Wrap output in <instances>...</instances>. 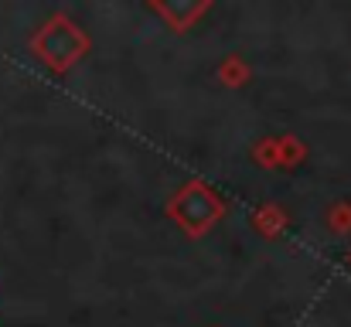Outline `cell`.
Segmentation results:
<instances>
[{"instance_id": "6da1fadb", "label": "cell", "mask_w": 351, "mask_h": 327, "mask_svg": "<svg viewBox=\"0 0 351 327\" xmlns=\"http://www.w3.org/2000/svg\"><path fill=\"white\" fill-rule=\"evenodd\" d=\"M27 48L48 72L65 75L89 55L93 41H89L82 24H75L65 10H55L48 21H41L34 27V34L27 38Z\"/></svg>"}, {"instance_id": "7a4b0ae2", "label": "cell", "mask_w": 351, "mask_h": 327, "mask_svg": "<svg viewBox=\"0 0 351 327\" xmlns=\"http://www.w3.org/2000/svg\"><path fill=\"white\" fill-rule=\"evenodd\" d=\"M164 212L188 239H205L226 218V198L205 178H191L171 191Z\"/></svg>"}, {"instance_id": "3957f363", "label": "cell", "mask_w": 351, "mask_h": 327, "mask_svg": "<svg viewBox=\"0 0 351 327\" xmlns=\"http://www.w3.org/2000/svg\"><path fill=\"white\" fill-rule=\"evenodd\" d=\"M147 10L154 17H160L167 24V31L184 34L212 10V0H147Z\"/></svg>"}, {"instance_id": "277c9868", "label": "cell", "mask_w": 351, "mask_h": 327, "mask_svg": "<svg viewBox=\"0 0 351 327\" xmlns=\"http://www.w3.org/2000/svg\"><path fill=\"white\" fill-rule=\"evenodd\" d=\"M249 225H252L263 239H280V235L287 232V225H290V215H287L283 205L263 202V205H256V208L249 212Z\"/></svg>"}, {"instance_id": "5b68a950", "label": "cell", "mask_w": 351, "mask_h": 327, "mask_svg": "<svg viewBox=\"0 0 351 327\" xmlns=\"http://www.w3.org/2000/svg\"><path fill=\"white\" fill-rule=\"evenodd\" d=\"M215 79L226 86V89H242L252 82V65L242 58V55H226L219 65H215Z\"/></svg>"}, {"instance_id": "8992f818", "label": "cell", "mask_w": 351, "mask_h": 327, "mask_svg": "<svg viewBox=\"0 0 351 327\" xmlns=\"http://www.w3.org/2000/svg\"><path fill=\"white\" fill-rule=\"evenodd\" d=\"M276 147H280V171H293L311 157V147L297 133H276Z\"/></svg>"}, {"instance_id": "52a82bcc", "label": "cell", "mask_w": 351, "mask_h": 327, "mask_svg": "<svg viewBox=\"0 0 351 327\" xmlns=\"http://www.w3.org/2000/svg\"><path fill=\"white\" fill-rule=\"evenodd\" d=\"M252 164L263 167V171H280V147H276V136H259L249 150Z\"/></svg>"}, {"instance_id": "ba28073f", "label": "cell", "mask_w": 351, "mask_h": 327, "mask_svg": "<svg viewBox=\"0 0 351 327\" xmlns=\"http://www.w3.org/2000/svg\"><path fill=\"white\" fill-rule=\"evenodd\" d=\"M324 221H328V228H331L335 235H348V232H351V202H348V198L331 202V205H328V215H324Z\"/></svg>"}, {"instance_id": "9c48e42d", "label": "cell", "mask_w": 351, "mask_h": 327, "mask_svg": "<svg viewBox=\"0 0 351 327\" xmlns=\"http://www.w3.org/2000/svg\"><path fill=\"white\" fill-rule=\"evenodd\" d=\"M348 266H351V249H348Z\"/></svg>"}]
</instances>
